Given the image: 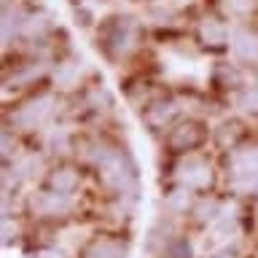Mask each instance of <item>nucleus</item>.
<instances>
[{
  "mask_svg": "<svg viewBox=\"0 0 258 258\" xmlns=\"http://www.w3.org/2000/svg\"><path fill=\"white\" fill-rule=\"evenodd\" d=\"M89 159L100 167V177L108 188L121 197H132L137 191V175L126 153L108 148V145H94V153H89Z\"/></svg>",
  "mask_w": 258,
  "mask_h": 258,
  "instance_id": "nucleus-1",
  "label": "nucleus"
},
{
  "mask_svg": "<svg viewBox=\"0 0 258 258\" xmlns=\"http://www.w3.org/2000/svg\"><path fill=\"white\" fill-rule=\"evenodd\" d=\"M51 110H54V97L51 94L32 97V100H27L19 110L14 113V124L22 126V129H35L38 124H43V121L48 118Z\"/></svg>",
  "mask_w": 258,
  "mask_h": 258,
  "instance_id": "nucleus-2",
  "label": "nucleus"
},
{
  "mask_svg": "<svg viewBox=\"0 0 258 258\" xmlns=\"http://www.w3.org/2000/svg\"><path fill=\"white\" fill-rule=\"evenodd\" d=\"M177 180L183 188H207L213 183V167L205 159H185L177 167Z\"/></svg>",
  "mask_w": 258,
  "mask_h": 258,
  "instance_id": "nucleus-3",
  "label": "nucleus"
},
{
  "mask_svg": "<svg viewBox=\"0 0 258 258\" xmlns=\"http://www.w3.org/2000/svg\"><path fill=\"white\" fill-rule=\"evenodd\" d=\"M135 43H137V27L132 24V19H116V24H110L108 46L116 56L129 54L135 48Z\"/></svg>",
  "mask_w": 258,
  "mask_h": 258,
  "instance_id": "nucleus-4",
  "label": "nucleus"
},
{
  "mask_svg": "<svg viewBox=\"0 0 258 258\" xmlns=\"http://www.w3.org/2000/svg\"><path fill=\"white\" fill-rule=\"evenodd\" d=\"M205 140V126L199 121H185V124L175 126L167 137V145L172 151H191Z\"/></svg>",
  "mask_w": 258,
  "mask_h": 258,
  "instance_id": "nucleus-5",
  "label": "nucleus"
},
{
  "mask_svg": "<svg viewBox=\"0 0 258 258\" xmlns=\"http://www.w3.org/2000/svg\"><path fill=\"white\" fill-rule=\"evenodd\" d=\"M70 207H73V202L70 197H64V194H35L32 197V210H35L38 215H43V218H62V215H68L70 213Z\"/></svg>",
  "mask_w": 258,
  "mask_h": 258,
  "instance_id": "nucleus-6",
  "label": "nucleus"
},
{
  "mask_svg": "<svg viewBox=\"0 0 258 258\" xmlns=\"http://www.w3.org/2000/svg\"><path fill=\"white\" fill-rule=\"evenodd\" d=\"M229 169H231V177L234 183H239L242 177H258V145H250V148H242L231 156L229 161Z\"/></svg>",
  "mask_w": 258,
  "mask_h": 258,
  "instance_id": "nucleus-7",
  "label": "nucleus"
},
{
  "mask_svg": "<svg viewBox=\"0 0 258 258\" xmlns=\"http://www.w3.org/2000/svg\"><path fill=\"white\" fill-rule=\"evenodd\" d=\"M84 258H126V242L116 237H97L84 247Z\"/></svg>",
  "mask_w": 258,
  "mask_h": 258,
  "instance_id": "nucleus-8",
  "label": "nucleus"
},
{
  "mask_svg": "<svg viewBox=\"0 0 258 258\" xmlns=\"http://www.w3.org/2000/svg\"><path fill=\"white\" fill-rule=\"evenodd\" d=\"M231 48H234V54H237L239 59H245V62H255L258 59V38L253 35V32H247V30H234Z\"/></svg>",
  "mask_w": 258,
  "mask_h": 258,
  "instance_id": "nucleus-9",
  "label": "nucleus"
},
{
  "mask_svg": "<svg viewBox=\"0 0 258 258\" xmlns=\"http://www.w3.org/2000/svg\"><path fill=\"white\" fill-rule=\"evenodd\" d=\"M48 185H51V191L64 194V197H70V194L81 185V177H78L76 169L62 167V169H54V172H51V177H48Z\"/></svg>",
  "mask_w": 258,
  "mask_h": 258,
  "instance_id": "nucleus-10",
  "label": "nucleus"
},
{
  "mask_svg": "<svg viewBox=\"0 0 258 258\" xmlns=\"http://www.w3.org/2000/svg\"><path fill=\"white\" fill-rule=\"evenodd\" d=\"M199 38H202V43L218 48L226 43V27L218 19H205L199 24Z\"/></svg>",
  "mask_w": 258,
  "mask_h": 258,
  "instance_id": "nucleus-11",
  "label": "nucleus"
},
{
  "mask_svg": "<svg viewBox=\"0 0 258 258\" xmlns=\"http://www.w3.org/2000/svg\"><path fill=\"white\" fill-rule=\"evenodd\" d=\"M177 105L175 102H161V105H153V108L145 113V121H148L151 126H156V129H161V126H167L169 121H172L175 116H177Z\"/></svg>",
  "mask_w": 258,
  "mask_h": 258,
  "instance_id": "nucleus-12",
  "label": "nucleus"
},
{
  "mask_svg": "<svg viewBox=\"0 0 258 258\" xmlns=\"http://www.w3.org/2000/svg\"><path fill=\"white\" fill-rule=\"evenodd\" d=\"M239 108L245 113L258 116V86H250V89H245V92L239 94Z\"/></svg>",
  "mask_w": 258,
  "mask_h": 258,
  "instance_id": "nucleus-13",
  "label": "nucleus"
},
{
  "mask_svg": "<svg viewBox=\"0 0 258 258\" xmlns=\"http://www.w3.org/2000/svg\"><path fill=\"white\" fill-rule=\"evenodd\" d=\"M253 6H255V0H223V8L229 14H234V16L250 14V11H253Z\"/></svg>",
  "mask_w": 258,
  "mask_h": 258,
  "instance_id": "nucleus-14",
  "label": "nucleus"
},
{
  "mask_svg": "<svg viewBox=\"0 0 258 258\" xmlns=\"http://www.w3.org/2000/svg\"><path fill=\"white\" fill-rule=\"evenodd\" d=\"M239 135H242V129H239V124H223L221 126V132H218V140H221V145H234L239 140Z\"/></svg>",
  "mask_w": 258,
  "mask_h": 258,
  "instance_id": "nucleus-15",
  "label": "nucleus"
},
{
  "mask_svg": "<svg viewBox=\"0 0 258 258\" xmlns=\"http://www.w3.org/2000/svg\"><path fill=\"white\" fill-rule=\"evenodd\" d=\"M38 169H40V159H38V156H27V159H22L19 164H16V172H19L22 177L35 175Z\"/></svg>",
  "mask_w": 258,
  "mask_h": 258,
  "instance_id": "nucleus-16",
  "label": "nucleus"
},
{
  "mask_svg": "<svg viewBox=\"0 0 258 258\" xmlns=\"http://www.w3.org/2000/svg\"><path fill=\"white\" fill-rule=\"evenodd\" d=\"M169 207L177 210V213H180V210H188V194H185V191H175L172 197H169Z\"/></svg>",
  "mask_w": 258,
  "mask_h": 258,
  "instance_id": "nucleus-17",
  "label": "nucleus"
},
{
  "mask_svg": "<svg viewBox=\"0 0 258 258\" xmlns=\"http://www.w3.org/2000/svg\"><path fill=\"white\" fill-rule=\"evenodd\" d=\"M62 70H64V76H62L59 81H62V84H68V86H70L73 81H76V76H78V64H76V62H68Z\"/></svg>",
  "mask_w": 258,
  "mask_h": 258,
  "instance_id": "nucleus-18",
  "label": "nucleus"
},
{
  "mask_svg": "<svg viewBox=\"0 0 258 258\" xmlns=\"http://www.w3.org/2000/svg\"><path fill=\"white\" fill-rule=\"evenodd\" d=\"M215 210H218V207L213 205V202H205V205L197 210V213H199L197 218H199V221H210V218H215Z\"/></svg>",
  "mask_w": 258,
  "mask_h": 258,
  "instance_id": "nucleus-19",
  "label": "nucleus"
},
{
  "mask_svg": "<svg viewBox=\"0 0 258 258\" xmlns=\"http://www.w3.org/2000/svg\"><path fill=\"white\" fill-rule=\"evenodd\" d=\"M35 258H64V255L59 253V250H38Z\"/></svg>",
  "mask_w": 258,
  "mask_h": 258,
  "instance_id": "nucleus-20",
  "label": "nucleus"
},
{
  "mask_svg": "<svg viewBox=\"0 0 258 258\" xmlns=\"http://www.w3.org/2000/svg\"><path fill=\"white\" fill-rule=\"evenodd\" d=\"M3 153H6V156H11V137H8V135H3Z\"/></svg>",
  "mask_w": 258,
  "mask_h": 258,
  "instance_id": "nucleus-21",
  "label": "nucleus"
}]
</instances>
